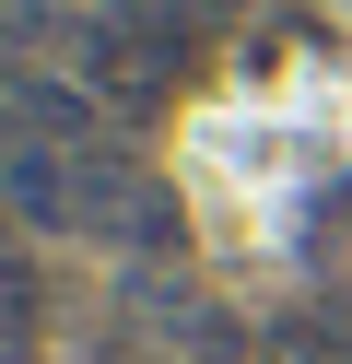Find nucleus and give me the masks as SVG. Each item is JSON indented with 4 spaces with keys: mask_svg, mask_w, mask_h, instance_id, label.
Masks as SVG:
<instances>
[{
    "mask_svg": "<svg viewBox=\"0 0 352 364\" xmlns=\"http://www.w3.org/2000/svg\"><path fill=\"white\" fill-rule=\"evenodd\" d=\"M0 200H12V223H36V235H82V153H59V141H12Z\"/></svg>",
    "mask_w": 352,
    "mask_h": 364,
    "instance_id": "nucleus-1",
    "label": "nucleus"
},
{
    "mask_svg": "<svg viewBox=\"0 0 352 364\" xmlns=\"http://www.w3.org/2000/svg\"><path fill=\"white\" fill-rule=\"evenodd\" d=\"M0 329H12V341L36 329V294H23V270H12V259H0Z\"/></svg>",
    "mask_w": 352,
    "mask_h": 364,
    "instance_id": "nucleus-2",
    "label": "nucleus"
}]
</instances>
